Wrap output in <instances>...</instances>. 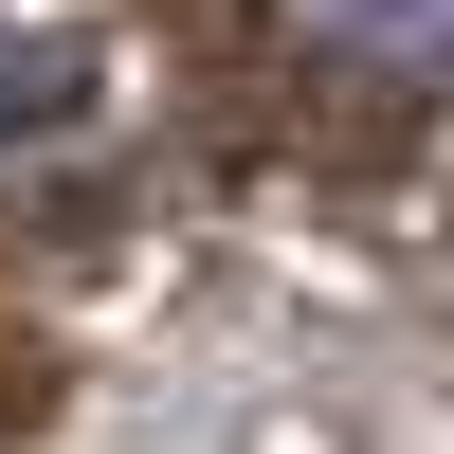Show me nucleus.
<instances>
[{
    "instance_id": "nucleus-1",
    "label": "nucleus",
    "mask_w": 454,
    "mask_h": 454,
    "mask_svg": "<svg viewBox=\"0 0 454 454\" xmlns=\"http://www.w3.org/2000/svg\"><path fill=\"white\" fill-rule=\"evenodd\" d=\"M309 36H346L382 73H454V0H309Z\"/></svg>"
}]
</instances>
